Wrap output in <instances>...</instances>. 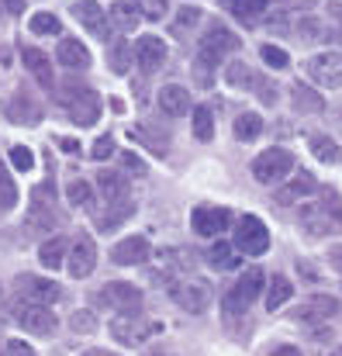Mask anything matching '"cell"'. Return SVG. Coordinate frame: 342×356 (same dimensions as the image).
<instances>
[{
    "instance_id": "816d5d0a",
    "label": "cell",
    "mask_w": 342,
    "mask_h": 356,
    "mask_svg": "<svg viewBox=\"0 0 342 356\" xmlns=\"http://www.w3.org/2000/svg\"><path fill=\"white\" fill-rule=\"evenodd\" d=\"M329 263L342 273V245H332V249H329Z\"/></svg>"
},
{
    "instance_id": "1f68e13d",
    "label": "cell",
    "mask_w": 342,
    "mask_h": 356,
    "mask_svg": "<svg viewBox=\"0 0 342 356\" xmlns=\"http://www.w3.org/2000/svg\"><path fill=\"white\" fill-rule=\"evenodd\" d=\"M208 259H211L215 270H235L238 266V249L228 245V242H215L211 252H208Z\"/></svg>"
},
{
    "instance_id": "4dcf8cb0",
    "label": "cell",
    "mask_w": 342,
    "mask_h": 356,
    "mask_svg": "<svg viewBox=\"0 0 342 356\" xmlns=\"http://www.w3.org/2000/svg\"><path fill=\"white\" fill-rule=\"evenodd\" d=\"M97 180H101L97 187H101V194H104L108 201H124V194H128V180H124L121 173H111V170H108V173H101Z\"/></svg>"
},
{
    "instance_id": "8d00e7d4",
    "label": "cell",
    "mask_w": 342,
    "mask_h": 356,
    "mask_svg": "<svg viewBox=\"0 0 342 356\" xmlns=\"http://www.w3.org/2000/svg\"><path fill=\"white\" fill-rule=\"evenodd\" d=\"M28 28H31V35H59V31H63L59 17H56V14H49V10H42V14H31Z\"/></svg>"
},
{
    "instance_id": "ee69618b",
    "label": "cell",
    "mask_w": 342,
    "mask_h": 356,
    "mask_svg": "<svg viewBox=\"0 0 342 356\" xmlns=\"http://www.w3.org/2000/svg\"><path fill=\"white\" fill-rule=\"evenodd\" d=\"M10 166H14L17 173H28V170L35 166L31 149H28V145H14V149H10Z\"/></svg>"
},
{
    "instance_id": "681fc988",
    "label": "cell",
    "mask_w": 342,
    "mask_h": 356,
    "mask_svg": "<svg viewBox=\"0 0 342 356\" xmlns=\"http://www.w3.org/2000/svg\"><path fill=\"white\" fill-rule=\"evenodd\" d=\"M256 90H259V101L270 108V104H277V87L273 83H263V80H256Z\"/></svg>"
},
{
    "instance_id": "11a10c76",
    "label": "cell",
    "mask_w": 342,
    "mask_h": 356,
    "mask_svg": "<svg viewBox=\"0 0 342 356\" xmlns=\"http://www.w3.org/2000/svg\"><path fill=\"white\" fill-rule=\"evenodd\" d=\"M59 145H63V149H70V152H76V149H80V142H76V138H59Z\"/></svg>"
},
{
    "instance_id": "b9f144b4",
    "label": "cell",
    "mask_w": 342,
    "mask_h": 356,
    "mask_svg": "<svg viewBox=\"0 0 342 356\" xmlns=\"http://www.w3.org/2000/svg\"><path fill=\"white\" fill-rule=\"evenodd\" d=\"M135 7H138L142 17H149V21H163V17L170 14V3H166V0H135Z\"/></svg>"
},
{
    "instance_id": "ab89813d",
    "label": "cell",
    "mask_w": 342,
    "mask_h": 356,
    "mask_svg": "<svg viewBox=\"0 0 342 356\" xmlns=\"http://www.w3.org/2000/svg\"><path fill=\"white\" fill-rule=\"evenodd\" d=\"M66 197H70V204H73V208H87V204L94 201V187H90L87 180H73V184H70V191H66Z\"/></svg>"
},
{
    "instance_id": "7a4b0ae2",
    "label": "cell",
    "mask_w": 342,
    "mask_h": 356,
    "mask_svg": "<svg viewBox=\"0 0 342 356\" xmlns=\"http://www.w3.org/2000/svg\"><path fill=\"white\" fill-rule=\"evenodd\" d=\"M266 291V280H263V270H245L231 287L225 291V301H222V312H225V318H238V315H245L249 312V305L259 298Z\"/></svg>"
},
{
    "instance_id": "ba28073f",
    "label": "cell",
    "mask_w": 342,
    "mask_h": 356,
    "mask_svg": "<svg viewBox=\"0 0 342 356\" xmlns=\"http://www.w3.org/2000/svg\"><path fill=\"white\" fill-rule=\"evenodd\" d=\"M94 266H97V242H94V236L80 232V236L70 242L66 270H70V277H73V280H87V277L94 273Z\"/></svg>"
},
{
    "instance_id": "f907efd6",
    "label": "cell",
    "mask_w": 342,
    "mask_h": 356,
    "mask_svg": "<svg viewBox=\"0 0 342 356\" xmlns=\"http://www.w3.org/2000/svg\"><path fill=\"white\" fill-rule=\"evenodd\" d=\"M124 170H131V173H145V163H142L138 156H131V152H124Z\"/></svg>"
},
{
    "instance_id": "7402d4cb",
    "label": "cell",
    "mask_w": 342,
    "mask_h": 356,
    "mask_svg": "<svg viewBox=\"0 0 342 356\" xmlns=\"http://www.w3.org/2000/svg\"><path fill=\"white\" fill-rule=\"evenodd\" d=\"M59 63L66 66V70H87L90 66V52H87V45L83 42H76V38H66V42H59Z\"/></svg>"
},
{
    "instance_id": "f5cc1de1",
    "label": "cell",
    "mask_w": 342,
    "mask_h": 356,
    "mask_svg": "<svg viewBox=\"0 0 342 356\" xmlns=\"http://www.w3.org/2000/svg\"><path fill=\"white\" fill-rule=\"evenodd\" d=\"M270 356H301V350H298V346H277Z\"/></svg>"
},
{
    "instance_id": "4316f807",
    "label": "cell",
    "mask_w": 342,
    "mask_h": 356,
    "mask_svg": "<svg viewBox=\"0 0 342 356\" xmlns=\"http://www.w3.org/2000/svg\"><path fill=\"white\" fill-rule=\"evenodd\" d=\"M131 59H135V49H131L124 38L111 42V49H108V66H111V73L124 76V73H128V66H131Z\"/></svg>"
},
{
    "instance_id": "60d3db41",
    "label": "cell",
    "mask_w": 342,
    "mask_h": 356,
    "mask_svg": "<svg viewBox=\"0 0 342 356\" xmlns=\"http://www.w3.org/2000/svg\"><path fill=\"white\" fill-rule=\"evenodd\" d=\"M14 204H17V184H14V180H10V173L0 166V208H3V211H10Z\"/></svg>"
},
{
    "instance_id": "d6986e66",
    "label": "cell",
    "mask_w": 342,
    "mask_h": 356,
    "mask_svg": "<svg viewBox=\"0 0 342 356\" xmlns=\"http://www.w3.org/2000/svg\"><path fill=\"white\" fill-rule=\"evenodd\" d=\"M311 194H318V180H315L308 170H298V177H294L287 187L277 191V204H294V201L311 197Z\"/></svg>"
},
{
    "instance_id": "f35d334b",
    "label": "cell",
    "mask_w": 342,
    "mask_h": 356,
    "mask_svg": "<svg viewBox=\"0 0 342 356\" xmlns=\"http://www.w3.org/2000/svg\"><path fill=\"white\" fill-rule=\"evenodd\" d=\"M111 208H114L111 215H104V218L97 215V222H101V229H114V225H117L121 218H131V215H135V204H131L128 197H124V201H111Z\"/></svg>"
},
{
    "instance_id": "680465c9",
    "label": "cell",
    "mask_w": 342,
    "mask_h": 356,
    "mask_svg": "<svg viewBox=\"0 0 342 356\" xmlns=\"http://www.w3.org/2000/svg\"><path fill=\"white\" fill-rule=\"evenodd\" d=\"M3 14H7V7H0V21H3Z\"/></svg>"
},
{
    "instance_id": "7c38bea8",
    "label": "cell",
    "mask_w": 342,
    "mask_h": 356,
    "mask_svg": "<svg viewBox=\"0 0 342 356\" xmlns=\"http://www.w3.org/2000/svg\"><path fill=\"white\" fill-rule=\"evenodd\" d=\"M308 76L318 87H342V52H318L308 59Z\"/></svg>"
},
{
    "instance_id": "44dd1931",
    "label": "cell",
    "mask_w": 342,
    "mask_h": 356,
    "mask_svg": "<svg viewBox=\"0 0 342 356\" xmlns=\"http://www.w3.org/2000/svg\"><path fill=\"white\" fill-rule=\"evenodd\" d=\"M66 256H70V238H63V236H52L38 245V259L45 263V270L66 266Z\"/></svg>"
},
{
    "instance_id": "d6a6232c",
    "label": "cell",
    "mask_w": 342,
    "mask_h": 356,
    "mask_svg": "<svg viewBox=\"0 0 342 356\" xmlns=\"http://www.w3.org/2000/svg\"><path fill=\"white\" fill-rule=\"evenodd\" d=\"M308 145H311V152H315L322 163H339L342 159V149L329 138V135H311V138H308Z\"/></svg>"
},
{
    "instance_id": "d4e9b609",
    "label": "cell",
    "mask_w": 342,
    "mask_h": 356,
    "mask_svg": "<svg viewBox=\"0 0 342 356\" xmlns=\"http://www.w3.org/2000/svg\"><path fill=\"white\" fill-rule=\"evenodd\" d=\"M21 59H24V70H31L35 80H42L45 87H52V63H49V56L42 49H24Z\"/></svg>"
},
{
    "instance_id": "2e32d148",
    "label": "cell",
    "mask_w": 342,
    "mask_h": 356,
    "mask_svg": "<svg viewBox=\"0 0 342 356\" xmlns=\"http://www.w3.org/2000/svg\"><path fill=\"white\" fill-rule=\"evenodd\" d=\"M66 111L76 124H94L97 115H101V97L94 90H87V87H76V90L66 94Z\"/></svg>"
},
{
    "instance_id": "8992f818",
    "label": "cell",
    "mask_w": 342,
    "mask_h": 356,
    "mask_svg": "<svg viewBox=\"0 0 342 356\" xmlns=\"http://www.w3.org/2000/svg\"><path fill=\"white\" fill-rule=\"evenodd\" d=\"M231 245L238 252H245V256H263L270 249V229H266V222H259L256 215H242L235 222V242Z\"/></svg>"
},
{
    "instance_id": "836d02e7",
    "label": "cell",
    "mask_w": 342,
    "mask_h": 356,
    "mask_svg": "<svg viewBox=\"0 0 342 356\" xmlns=\"http://www.w3.org/2000/svg\"><path fill=\"white\" fill-rule=\"evenodd\" d=\"M194 135H197L201 142H211V138H215V115H211L208 104H197V108H194Z\"/></svg>"
},
{
    "instance_id": "6da1fadb",
    "label": "cell",
    "mask_w": 342,
    "mask_h": 356,
    "mask_svg": "<svg viewBox=\"0 0 342 356\" xmlns=\"http://www.w3.org/2000/svg\"><path fill=\"white\" fill-rule=\"evenodd\" d=\"M298 225L308 232V236H329V232H336L342 225V204L339 197L332 194V191H325L318 201H311V204H301L298 208Z\"/></svg>"
},
{
    "instance_id": "5bb4252c",
    "label": "cell",
    "mask_w": 342,
    "mask_h": 356,
    "mask_svg": "<svg viewBox=\"0 0 342 356\" xmlns=\"http://www.w3.org/2000/svg\"><path fill=\"white\" fill-rule=\"evenodd\" d=\"M73 17L94 35V38H111V14L108 10H101V3H94V0H76L73 3Z\"/></svg>"
},
{
    "instance_id": "3957f363",
    "label": "cell",
    "mask_w": 342,
    "mask_h": 356,
    "mask_svg": "<svg viewBox=\"0 0 342 356\" xmlns=\"http://www.w3.org/2000/svg\"><path fill=\"white\" fill-rule=\"evenodd\" d=\"M291 170H294V152H287V149H280V145H277V149H266V152H259V156L252 159V177H256L263 187L287 180Z\"/></svg>"
},
{
    "instance_id": "f546056e",
    "label": "cell",
    "mask_w": 342,
    "mask_h": 356,
    "mask_svg": "<svg viewBox=\"0 0 342 356\" xmlns=\"http://www.w3.org/2000/svg\"><path fill=\"white\" fill-rule=\"evenodd\" d=\"M56 225V215H52V201L42 208V197H35L31 211H28V232H45Z\"/></svg>"
},
{
    "instance_id": "ac0fdd59",
    "label": "cell",
    "mask_w": 342,
    "mask_h": 356,
    "mask_svg": "<svg viewBox=\"0 0 342 356\" xmlns=\"http://www.w3.org/2000/svg\"><path fill=\"white\" fill-rule=\"evenodd\" d=\"M342 305L336 298H329V294H311L308 301H301L298 308H294V315L291 318H298V322H322V318H329V315H336Z\"/></svg>"
},
{
    "instance_id": "e0dca14e",
    "label": "cell",
    "mask_w": 342,
    "mask_h": 356,
    "mask_svg": "<svg viewBox=\"0 0 342 356\" xmlns=\"http://www.w3.org/2000/svg\"><path fill=\"white\" fill-rule=\"evenodd\" d=\"M166 56H170V49H166V42L156 38V35H142V38L135 42V59H138V66H142L145 73L163 70V66H166Z\"/></svg>"
},
{
    "instance_id": "277c9868",
    "label": "cell",
    "mask_w": 342,
    "mask_h": 356,
    "mask_svg": "<svg viewBox=\"0 0 342 356\" xmlns=\"http://www.w3.org/2000/svg\"><path fill=\"white\" fill-rule=\"evenodd\" d=\"M159 332V322L152 318H142L138 312H128V315H117L111 322V336L121 346H142L145 339H152Z\"/></svg>"
},
{
    "instance_id": "7dc6e473",
    "label": "cell",
    "mask_w": 342,
    "mask_h": 356,
    "mask_svg": "<svg viewBox=\"0 0 342 356\" xmlns=\"http://www.w3.org/2000/svg\"><path fill=\"white\" fill-rule=\"evenodd\" d=\"M111 152H114V138H111V135L97 138V142H94V149H90V156H94V159H108Z\"/></svg>"
},
{
    "instance_id": "74e56055",
    "label": "cell",
    "mask_w": 342,
    "mask_h": 356,
    "mask_svg": "<svg viewBox=\"0 0 342 356\" xmlns=\"http://www.w3.org/2000/svg\"><path fill=\"white\" fill-rule=\"evenodd\" d=\"M197 21H201V7H194V3L180 7V10H177V21H173V35H187V31H194Z\"/></svg>"
},
{
    "instance_id": "cb8c5ba5",
    "label": "cell",
    "mask_w": 342,
    "mask_h": 356,
    "mask_svg": "<svg viewBox=\"0 0 342 356\" xmlns=\"http://www.w3.org/2000/svg\"><path fill=\"white\" fill-rule=\"evenodd\" d=\"M291 298H294V284H291L284 273L270 277V284H266V312H277V308L287 305Z\"/></svg>"
},
{
    "instance_id": "5b68a950",
    "label": "cell",
    "mask_w": 342,
    "mask_h": 356,
    "mask_svg": "<svg viewBox=\"0 0 342 356\" xmlns=\"http://www.w3.org/2000/svg\"><path fill=\"white\" fill-rule=\"evenodd\" d=\"M10 315H14V322H17L24 332H31V336H52V332L59 329V318L49 312V305L17 301V305L10 308Z\"/></svg>"
},
{
    "instance_id": "4fadbf2b",
    "label": "cell",
    "mask_w": 342,
    "mask_h": 356,
    "mask_svg": "<svg viewBox=\"0 0 342 356\" xmlns=\"http://www.w3.org/2000/svg\"><path fill=\"white\" fill-rule=\"evenodd\" d=\"M152 259V245L145 236H124L121 242L111 245V263L114 266H142Z\"/></svg>"
},
{
    "instance_id": "db71d44e",
    "label": "cell",
    "mask_w": 342,
    "mask_h": 356,
    "mask_svg": "<svg viewBox=\"0 0 342 356\" xmlns=\"http://www.w3.org/2000/svg\"><path fill=\"white\" fill-rule=\"evenodd\" d=\"M3 7H7V14H21L24 10V0H3Z\"/></svg>"
},
{
    "instance_id": "9f6ffc18",
    "label": "cell",
    "mask_w": 342,
    "mask_h": 356,
    "mask_svg": "<svg viewBox=\"0 0 342 356\" xmlns=\"http://www.w3.org/2000/svg\"><path fill=\"white\" fill-rule=\"evenodd\" d=\"M80 356H117V353H111V350H87V353H80Z\"/></svg>"
},
{
    "instance_id": "d590c367",
    "label": "cell",
    "mask_w": 342,
    "mask_h": 356,
    "mask_svg": "<svg viewBox=\"0 0 342 356\" xmlns=\"http://www.w3.org/2000/svg\"><path fill=\"white\" fill-rule=\"evenodd\" d=\"M225 80L231 87H256V76H252V70L245 66V63H238V59H231L225 66Z\"/></svg>"
},
{
    "instance_id": "bcb514c9",
    "label": "cell",
    "mask_w": 342,
    "mask_h": 356,
    "mask_svg": "<svg viewBox=\"0 0 342 356\" xmlns=\"http://www.w3.org/2000/svg\"><path fill=\"white\" fill-rule=\"evenodd\" d=\"M211 66H215L211 59L197 56V63H194V76H197V83H201V87H211V80H215V73H208Z\"/></svg>"
},
{
    "instance_id": "6f0895ef",
    "label": "cell",
    "mask_w": 342,
    "mask_h": 356,
    "mask_svg": "<svg viewBox=\"0 0 342 356\" xmlns=\"http://www.w3.org/2000/svg\"><path fill=\"white\" fill-rule=\"evenodd\" d=\"M145 356H177V353H166V350H156V353H145Z\"/></svg>"
},
{
    "instance_id": "52a82bcc",
    "label": "cell",
    "mask_w": 342,
    "mask_h": 356,
    "mask_svg": "<svg viewBox=\"0 0 342 356\" xmlns=\"http://www.w3.org/2000/svg\"><path fill=\"white\" fill-rule=\"evenodd\" d=\"M97 308H108V312H117V315L138 312V308H142V291H138L135 284L111 280V284H104V291L97 294Z\"/></svg>"
},
{
    "instance_id": "7bdbcfd3",
    "label": "cell",
    "mask_w": 342,
    "mask_h": 356,
    "mask_svg": "<svg viewBox=\"0 0 342 356\" xmlns=\"http://www.w3.org/2000/svg\"><path fill=\"white\" fill-rule=\"evenodd\" d=\"M259 56H263V63H266V66H273V70H287V63H291V56H287L280 45H263V49H259Z\"/></svg>"
},
{
    "instance_id": "603a6c76",
    "label": "cell",
    "mask_w": 342,
    "mask_h": 356,
    "mask_svg": "<svg viewBox=\"0 0 342 356\" xmlns=\"http://www.w3.org/2000/svg\"><path fill=\"white\" fill-rule=\"evenodd\" d=\"M108 14H111V24L117 28V31H124V35H128V31H135V28H138V21H142V10L135 7V0H131V3H128V0H117Z\"/></svg>"
},
{
    "instance_id": "9c48e42d",
    "label": "cell",
    "mask_w": 342,
    "mask_h": 356,
    "mask_svg": "<svg viewBox=\"0 0 342 356\" xmlns=\"http://www.w3.org/2000/svg\"><path fill=\"white\" fill-rule=\"evenodd\" d=\"M238 49V38H235V31L222 24V21H211L208 24V31H204V38H201V56L204 59H211V63H218V59H225Z\"/></svg>"
},
{
    "instance_id": "83f0119b",
    "label": "cell",
    "mask_w": 342,
    "mask_h": 356,
    "mask_svg": "<svg viewBox=\"0 0 342 356\" xmlns=\"http://www.w3.org/2000/svg\"><path fill=\"white\" fill-rule=\"evenodd\" d=\"M259 135H263V118L256 111H242L235 118V138L238 142H256Z\"/></svg>"
},
{
    "instance_id": "f6af8a7d",
    "label": "cell",
    "mask_w": 342,
    "mask_h": 356,
    "mask_svg": "<svg viewBox=\"0 0 342 356\" xmlns=\"http://www.w3.org/2000/svg\"><path fill=\"white\" fill-rule=\"evenodd\" d=\"M70 325H73V332H97V318H94V312H87V308H80V312H73V318H70Z\"/></svg>"
},
{
    "instance_id": "ffe728a7",
    "label": "cell",
    "mask_w": 342,
    "mask_h": 356,
    "mask_svg": "<svg viewBox=\"0 0 342 356\" xmlns=\"http://www.w3.org/2000/svg\"><path fill=\"white\" fill-rule=\"evenodd\" d=\"M159 108L170 115V118H180V115H187L190 111V94L180 87V83H166L163 90H159Z\"/></svg>"
},
{
    "instance_id": "9a60e30c",
    "label": "cell",
    "mask_w": 342,
    "mask_h": 356,
    "mask_svg": "<svg viewBox=\"0 0 342 356\" xmlns=\"http://www.w3.org/2000/svg\"><path fill=\"white\" fill-rule=\"evenodd\" d=\"M190 225H194V232L197 236H222L228 225H231V215H228L222 204H201V208H194V215H190Z\"/></svg>"
},
{
    "instance_id": "484cf974",
    "label": "cell",
    "mask_w": 342,
    "mask_h": 356,
    "mask_svg": "<svg viewBox=\"0 0 342 356\" xmlns=\"http://www.w3.org/2000/svg\"><path fill=\"white\" fill-rule=\"evenodd\" d=\"M291 101H294L298 111H308V115H318V111L325 108V101H322L308 83H294V87H291Z\"/></svg>"
},
{
    "instance_id": "e575fe53",
    "label": "cell",
    "mask_w": 342,
    "mask_h": 356,
    "mask_svg": "<svg viewBox=\"0 0 342 356\" xmlns=\"http://www.w3.org/2000/svg\"><path fill=\"white\" fill-rule=\"evenodd\" d=\"M235 17H242L245 24H256L259 14H266V0H231Z\"/></svg>"
},
{
    "instance_id": "8fae6325",
    "label": "cell",
    "mask_w": 342,
    "mask_h": 356,
    "mask_svg": "<svg viewBox=\"0 0 342 356\" xmlns=\"http://www.w3.org/2000/svg\"><path fill=\"white\" fill-rule=\"evenodd\" d=\"M170 298H173L184 312L201 315V312L208 308V301H211V287H208L204 280H180V284H173Z\"/></svg>"
},
{
    "instance_id": "c3c4849f",
    "label": "cell",
    "mask_w": 342,
    "mask_h": 356,
    "mask_svg": "<svg viewBox=\"0 0 342 356\" xmlns=\"http://www.w3.org/2000/svg\"><path fill=\"white\" fill-rule=\"evenodd\" d=\"M3 350H7V356H35V346L24 343V339H10Z\"/></svg>"
},
{
    "instance_id": "f1b7e54d",
    "label": "cell",
    "mask_w": 342,
    "mask_h": 356,
    "mask_svg": "<svg viewBox=\"0 0 342 356\" xmlns=\"http://www.w3.org/2000/svg\"><path fill=\"white\" fill-rule=\"evenodd\" d=\"M7 115L17 118L21 124H35V121H38V104H35L28 94H14V101L7 104Z\"/></svg>"
},
{
    "instance_id": "30bf717a",
    "label": "cell",
    "mask_w": 342,
    "mask_h": 356,
    "mask_svg": "<svg viewBox=\"0 0 342 356\" xmlns=\"http://www.w3.org/2000/svg\"><path fill=\"white\" fill-rule=\"evenodd\" d=\"M14 287H17L21 301H31V305H56L59 294H63V287L56 280H45V277H35V273H21L14 280Z\"/></svg>"
}]
</instances>
